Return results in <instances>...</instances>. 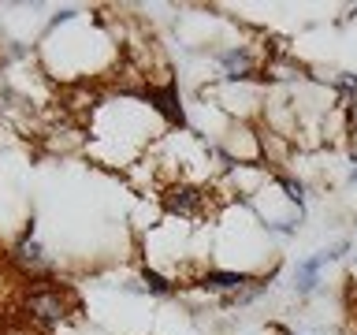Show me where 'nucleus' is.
I'll list each match as a JSON object with an SVG mask.
<instances>
[{
    "mask_svg": "<svg viewBox=\"0 0 357 335\" xmlns=\"http://www.w3.org/2000/svg\"><path fill=\"white\" fill-rule=\"evenodd\" d=\"M22 313L30 324L38 328H60V324L75 313V295L67 287H60L56 279H30V287L22 290Z\"/></svg>",
    "mask_w": 357,
    "mask_h": 335,
    "instance_id": "obj_1",
    "label": "nucleus"
},
{
    "mask_svg": "<svg viewBox=\"0 0 357 335\" xmlns=\"http://www.w3.org/2000/svg\"><path fill=\"white\" fill-rule=\"evenodd\" d=\"M160 209L172 220L201 223L216 212V194H212V186H201L194 179H175V183H164L160 190Z\"/></svg>",
    "mask_w": 357,
    "mask_h": 335,
    "instance_id": "obj_2",
    "label": "nucleus"
},
{
    "mask_svg": "<svg viewBox=\"0 0 357 335\" xmlns=\"http://www.w3.org/2000/svg\"><path fill=\"white\" fill-rule=\"evenodd\" d=\"M216 67H220L223 82L245 86L264 75V52H257L253 45H227V49L216 52Z\"/></svg>",
    "mask_w": 357,
    "mask_h": 335,
    "instance_id": "obj_3",
    "label": "nucleus"
},
{
    "mask_svg": "<svg viewBox=\"0 0 357 335\" xmlns=\"http://www.w3.org/2000/svg\"><path fill=\"white\" fill-rule=\"evenodd\" d=\"M8 257H11V265H15L22 276H30V279H45V276H49V268H52L49 253H45V246L33 239V220L22 228V239L11 246Z\"/></svg>",
    "mask_w": 357,
    "mask_h": 335,
    "instance_id": "obj_4",
    "label": "nucleus"
},
{
    "mask_svg": "<svg viewBox=\"0 0 357 335\" xmlns=\"http://www.w3.org/2000/svg\"><path fill=\"white\" fill-rule=\"evenodd\" d=\"M253 272H242V268H205V272L197 276V287L205 290V295H220V298H231L245 290L253 283Z\"/></svg>",
    "mask_w": 357,
    "mask_h": 335,
    "instance_id": "obj_5",
    "label": "nucleus"
},
{
    "mask_svg": "<svg viewBox=\"0 0 357 335\" xmlns=\"http://www.w3.org/2000/svg\"><path fill=\"white\" fill-rule=\"evenodd\" d=\"M331 261H328V253H312V257H305V261H298V268H294V290H298V298H312L320 290V276H324V268H328Z\"/></svg>",
    "mask_w": 357,
    "mask_h": 335,
    "instance_id": "obj_6",
    "label": "nucleus"
},
{
    "mask_svg": "<svg viewBox=\"0 0 357 335\" xmlns=\"http://www.w3.org/2000/svg\"><path fill=\"white\" fill-rule=\"evenodd\" d=\"M142 290H149V295H156V298H175L178 295V279L160 272V268H153V265H145L142 268Z\"/></svg>",
    "mask_w": 357,
    "mask_h": 335,
    "instance_id": "obj_7",
    "label": "nucleus"
},
{
    "mask_svg": "<svg viewBox=\"0 0 357 335\" xmlns=\"http://www.w3.org/2000/svg\"><path fill=\"white\" fill-rule=\"evenodd\" d=\"M272 186L283 194L290 205H294L298 212H305V201H309V186L301 183V179H294V175H287V172H272Z\"/></svg>",
    "mask_w": 357,
    "mask_h": 335,
    "instance_id": "obj_8",
    "label": "nucleus"
},
{
    "mask_svg": "<svg viewBox=\"0 0 357 335\" xmlns=\"http://www.w3.org/2000/svg\"><path fill=\"white\" fill-rule=\"evenodd\" d=\"M331 89H335V100H342V108H354L357 105V71H335Z\"/></svg>",
    "mask_w": 357,
    "mask_h": 335,
    "instance_id": "obj_9",
    "label": "nucleus"
},
{
    "mask_svg": "<svg viewBox=\"0 0 357 335\" xmlns=\"http://www.w3.org/2000/svg\"><path fill=\"white\" fill-rule=\"evenodd\" d=\"M324 253H328V261H342V257L350 253V239H339L335 246H328V250H324Z\"/></svg>",
    "mask_w": 357,
    "mask_h": 335,
    "instance_id": "obj_10",
    "label": "nucleus"
},
{
    "mask_svg": "<svg viewBox=\"0 0 357 335\" xmlns=\"http://www.w3.org/2000/svg\"><path fill=\"white\" fill-rule=\"evenodd\" d=\"M78 19V8H60L52 15V27H63V22H75Z\"/></svg>",
    "mask_w": 357,
    "mask_h": 335,
    "instance_id": "obj_11",
    "label": "nucleus"
},
{
    "mask_svg": "<svg viewBox=\"0 0 357 335\" xmlns=\"http://www.w3.org/2000/svg\"><path fill=\"white\" fill-rule=\"evenodd\" d=\"M0 335H8V332H0Z\"/></svg>",
    "mask_w": 357,
    "mask_h": 335,
    "instance_id": "obj_12",
    "label": "nucleus"
}]
</instances>
